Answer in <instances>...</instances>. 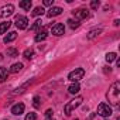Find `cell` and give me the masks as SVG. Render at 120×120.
I'll return each instance as SVG.
<instances>
[{
  "label": "cell",
  "mask_w": 120,
  "mask_h": 120,
  "mask_svg": "<svg viewBox=\"0 0 120 120\" xmlns=\"http://www.w3.org/2000/svg\"><path fill=\"white\" fill-rule=\"evenodd\" d=\"M106 98L109 100L110 105L113 106H117L119 105V99H120V82H114L110 88H109V92L106 93Z\"/></svg>",
  "instance_id": "cell-1"
},
{
  "label": "cell",
  "mask_w": 120,
  "mask_h": 120,
  "mask_svg": "<svg viewBox=\"0 0 120 120\" xmlns=\"http://www.w3.org/2000/svg\"><path fill=\"white\" fill-rule=\"evenodd\" d=\"M82 96H78V98H75L74 100H71V102H68L67 105H65V107H64V113H65V116H69L71 113H72V110H75L78 106H81V103H82Z\"/></svg>",
  "instance_id": "cell-2"
},
{
  "label": "cell",
  "mask_w": 120,
  "mask_h": 120,
  "mask_svg": "<svg viewBox=\"0 0 120 120\" xmlns=\"http://www.w3.org/2000/svg\"><path fill=\"white\" fill-rule=\"evenodd\" d=\"M83 75H85V69H83V68H76V69H74V71L68 75V79H69L71 82H74V83H78V82L83 78Z\"/></svg>",
  "instance_id": "cell-3"
},
{
  "label": "cell",
  "mask_w": 120,
  "mask_h": 120,
  "mask_svg": "<svg viewBox=\"0 0 120 120\" xmlns=\"http://www.w3.org/2000/svg\"><path fill=\"white\" fill-rule=\"evenodd\" d=\"M98 114L102 116V117H109V116L113 114V110L107 103H100L98 106Z\"/></svg>",
  "instance_id": "cell-4"
},
{
  "label": "cell",
  "mask_w": 120,
  "mask_h": 120,
  "mask_svg": "<svg viewBox=\"0 0 120 120\" xmlns=\"http://www.w3.org/2000/svg\"><path fill=\"white\" fill-rule=\"evenodd\" d=\"M14 23H16V27L19 30H26L27 26H28V19L26 16H16Z\"/></svg>",
  "instance_id": "cell-5"
},
{
  "label": "cell",
  "mask_w": 120,
  "mask_h": 120,
  "mask_svg": "<svg viewBox=\"0 0 120 120\" xmlns=\"http://www.w3.org/2000/svg\"><path fill=\"white\" fill-rule=\"evenodd\" d=\"M51 31H52L54 35L59 37V35L65 34V26H64L62 23H55L54 26H51Z\"/></svg>",
  "instance_id": "cell-6"
},
{
  "label": "cell",
  "mask_w": 120,
  "mask_h": 120,
  "mask_svg": "<svg viewBox=\"0 0 120 120\" xmlns=\"http://www.w3.org/2000/svg\"><path fill=\"white\" fill-rule=\"evenodd\" d=\"M13 13H14V6L13 4H6L3 7H0V17H3V19L11 16Z\"/></svg>",
  "instance_id": "cell-7"
},
{
  "label": "cell",
  "mask_w": 120,
  "mask_h": 120,
  "mask_svg": "<svg viewBox=\"0 0 120 120\" xmlns=\"http://www.w3.org/2000/svg\"><path fill=\"white\" fill-rule=\"evenodd\" d=\"M74 16H75L76 21H79V20L88 19V17H89V11H88L86 9H79V10H75V11H74Z\"/></svg>",
  "instance_id": "cell-8"
},
{
  "label": "cell",
  "mask_w": 120,
  "mask_h": 120,
  "mask_svg": "<svg viewBox=\"0 0 120 120\" xmlns=\"http://www.w3.org/2000/svg\"><path fill=\"white\" fill-rule=\"evenodd\" d=\"M24 109H26V106H24L23 103H17V105H14V106L11 107V113L16 114V116H20V114L24 113Z\"/></svg>",
  "instance_id": "cell-9"
},
{
  "label": "cell",
  "mask_w": 120,
  "mask_h": 120,
  "mask_svg": "<svg viewBox=\"0 0 120 120\" xmlns=\"http://www.w3.org/2000/svg\"><path fill=\"white\" fill-rule=\"evenodd\" d=\"M61 13H62V9H61V7H54V6H52V7L47 11V16H48V17H55V16H59Z\"/></svg>",
  "instance_id": "cell-10"
},
{
  "label": "cell",
  "mask_w": 120,
  "mask_h": 120,
  "mask_svg": "<svg viewBox=\"0 0 120 120\" xmlns=\"http://www.w3.org/2000/svg\"><path fill=\"white\" fill-rule=\"evenodd\" d=\"M16 38H17V33H16V31H10V33L3 38V42H4V44H9V42L14 41Z\"/></svg>",
  "instance_id": "cell-11"
},
{
  "label": "cell",
  "mask_w": 120,
  "mask_h": 120,
  "mask_svg": "<svg viewBox=\"0 0 120 120\" xmlns=\"http://www.w3.org/2000/svg\"><path fill=\"white\" fill-rule=\"evenodd\" d=\"M102 28H95V30H90L89 31V34H88V40H93V38H96L99 34H102Z\"/></svg>",
  "instance_id": "cell-12"
},
{
  "label": "cell",
  "mask_w": 120,
  "mask_h": 120,
  "mask_svg": "<svg viewBox=\"0 0 120 120\" xmlns=\"http://www.w3.org/2000/svg\"><path fill=\"white\" fill-rule=\"evenodd\" d=\"M45 38H47V31L42 28V30H40V31L37 33V35H35V38H34V40H35L37 42H40V41H44Z\"/></svg>",
  "instance_id": "cell-13"
},
{
  "label": "cell",
  "mask_w": 120,
  "mask_h": 120,
  "mask_svg": "<svg viewBox=\"0 0 120 120\" xmlns=\"http://www.w3.org/2000/svg\"><path fill=\"white\" fill-rule=\"evenodd\" d=\"M10 26H11V21H3V23H0V34H4L9 28H10Z\"/></svg>",
  "instance_id": "cell-14"
},
{
  "label": "cell",
  "mask_w": 120,
  "mask_h": 120,
  "mask_svg": "<svg viewBox=\"0 0 120 120\" xmlns=\"http://www.w3.org/2000/svg\"><path fill=\"white\" fill-rule=\"evenodd\" d=\"M21 9H24V10H27V11H30V9H31V0H23V2H20V4H19Z\"/></svg>",
  "instance_id": "cell-15"
},
{
  "label": "cell",
  "mask_w": 120,
  "mask_h": 120,
  "mask_svg": "<svg viewBox=\"0 0 120 120\" xmlns=\"http://www.w3.org/2000/svg\"><path fill=\"white\" fill-rule=\"evenodd\" d=\"M81 90V86H79V83H72L69 88H68V92L71 93V95H75V93H78Z\"/></svg>",
  "instance_id": "cell-16"
},
{
  "label": "cell",
  "mask_w": 120,
  "mask_h": 120,
  "mask_svg": "<svg viewBox=\"0 0 120 120\" xmlns=\"http://www.w3.org/2000/svg\"><path fill=\"white\" fill-rule=\"evenodd\" d=\"M21 69H23V64L19 62V64H13V65H11L10 72H11V74H17V72H20Z\"/></svg>",
  "instance_id": "cell-17"
},
{
  "label": "cell",
  "mask_w": 120,
  "mask_h": 120,
  "mask_svg": "<svg viewBox=\"0 0 120 120\" xmlns=\"http://www.w3.org/2000/svg\"><path fill=\"white\" fill-rule=\"evenodd\" d=\"M117 59V54L116 52H109L107 55H106V62H113V61H116Z\"/></svg>",
  "instance_id": "cell-18"
},
{
  "label": "cell",
  "mask_w": 120,
  "mask_h": 120,
  "mask_svg": "<svg viewBox=\"0 0 120 120\" xmlns=\"http://www.w3.org/2000/svg\"><path fill=\"white\" fill-rule=\"evenodd\" d=\"M44 11H45V10H44V7L38 6V7H35V9H34V11H33L31 14H33L34 17H38V16H42V14H44Z\"/></svg>",
  "instance_id": "cell-19"
},
{
  "label": "cell",
  "mask_w": 120,
  "mask_h": 120,
  "mask_svg": "<svg viewBox=\"0 0 120 120\" xmlns=\"http://www.w3.org/2000/svg\"><path fill=\"white\" fill-rule=\"evenodd\" d=\"M7 56H10V58L19 56V49H16V48H7Z\"/></svg>",
  "instance_id": "cell-20"
},
{
  "label": "cell",
  "mask_w": 120,
  "mask_h": 120,
  "mask_svg": "<svg viewBox=\"0 0 120 120\" xmlns=\"http://www.w3.org/2000/svg\"><path fill=\"white\" fill-rule=\"evenodd\" d=\"M7 76H9L7 71H6L4 68H0V83H3V82L7 79Z\"/></svg>",
  "instance_id": "cell-21"
},
{
  "label": "cell",
  "mask_w": 120,
  "mask_h": 120,
  "mask_svg": "<svg viewBox=\"0 0 120 120\" xmlns=\"http://www.w3.org/2000/svg\"><path fill=\"white\" fill-rule=\"evenodd\" d=\"M42 27V21L41 20H37L31 27H30V30H33V31H35V30H38V28H41Z\"/></svg>",
  "instance_id": "cell-22"
},
{
  "label": "cell",
  "mask_w": 120,
  "mask_h": 120,
  "mask_svg": "<svg viewBox=\"0 0 120 120\" xmlns=\"http://www.w3.org/2000/svg\"><path fill=\"white\" fill-rule=\"evenodd\" d=\"M68 24H69V27H71L72 30H75V28H78V27L81 26V23L76 21V20H68Z\"/></svg>",
  "instance_id": "cell-23"
},
{
  "label": "cell",
  "mask_w": 120,
  "mask_h": 120,
  "mask_svg": "<svg viewBox=\"0 0 120 120\" xmlns=\"http://www.w3.org/2000/svg\"><path fill=\"white\" fill-rule=\"evenodd\" d=\"M23 55H24V56H26L27 59H31V58L34 56V51H33L31 48H27V49L24 51V54H23Z\"/></svg>",
  "instance_id": "cell-24"
},
{
  "label": "cell",
  "mask_w": 120,
  "mask_h": 120,
  "mask_svg": "<svg viewBox=\"0 0 120 120\" xmlns=\"http://www.w3.org/2000/svg\"><path fill=\"white\" fill-rule=\"evenodd\" d=\"M30 83H31V82H26V83H24V85H23L21 88H19V89H16V90H14L13 93H14V95H17V93H23V92H24V89H26V88H27V86H28Z\"/></svg>",
  "instance_id": "cell-25"
},
{
  "label": "cell",
  "mask_w": 120,
  "mask_h": 120,
  "mask_svg": "<svg viewBox=\"0 0 120 120\" xmlns=\"http://www.w3.org/2000/svg\"><path fill=\"white\" fill-rule=\"evenodd\" d=\"M99 6H100V2H99V0H92V2H90V9L96 10V9H99Z\"/></svg>",
  "instance_id": "cell-26"
},
{
  "label": "cell",
  "mask_w": 120,
  "mask_h": 120,
  "mask_svg": "<svg viewBox=\"0 0 120 120\" xmlns=\"http://www.w3.org/2000/svg\"><path fill=\"white\" fill-rule=\"evenodd\" d=\"M40 100H41V99H40V96H35V98L33 99V106H34L35 109H38V107H40Z\"/></svg>",
  "instance_id": "cell-27"
},
{
  "label": "cell",
  "mask_w": 120,
  "mask_h": 120,
  "mask_svg": "<svg viewBox=\"0 0 120 120\" xmlns=\"http://www.w3.org/2000/svg\"><path fill=\"white\" fill-rule=\"evenodd\" d=\"M26 120H37V114L34 112H30L27 116H26Z\"/></svg>",
  "instance_id": "cell-28"
},
{
  "label": "cell",
  "mask_w": 120,
  "mask_h": 120,
  "mask_svg": "<svg viewBox=\"0 0 120 120\" xmlns=\"http://www.w3.org/2000/svg\"><path fill=\"white\" fill-rule=\"evenodd\" d=\"M54 4V0H44V6H51L52 7Z\"/></svg>",
  "instance_id": "cell-29"
},
{
  "label": "cell",
  "mask_w": 120,
  "mask_h": 120,
  "mask_svg": "<svg viewBox=\"0 0 120 120\" xmlns=\"http://www.w3.org/2000/svg\"><path fill=\"white\" fill-rule=\"evenodd\" d=\"M52 113H54V112H52V109H48V110L45 112V116H47V117H51V116H52Z\"/></svg>",
  "instance_id": "cell-30"
},
{
  "label": "cell",
  "mask_w": 120,
  "mask_h": 120,
  "mask_svg": "<svg viewBox=\"0 0 120 120\" xmlns=\"http://www.w3.org/2000/svg\"><path fill=\"white\" fill-rule=\"evenodd\" d=\"M47 120H54V119H47Z\"/></svg>",
  "instance_id": "cell-31"
}]
</instances>
